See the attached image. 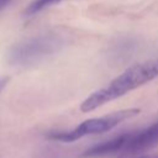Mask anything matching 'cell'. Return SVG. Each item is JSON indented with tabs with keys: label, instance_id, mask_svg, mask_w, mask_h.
Masks as SVG:
<instances>
[{
	"label": "cell",
	"instance_id": "cell-6",
	"mask_svg": "<svg viewBox=\"0 0 158 158\" xmlns=\"http://www.w3.org/2000/svg\"><path fill=\"white\" fill-rule=\"evenodd\" d=\"M59 1H63V0H33L27 6V9L25 10V15L26 16H33V15L38 14L40 11L44 10L46 7H48L53 4H57Z\"/></svg>",
	"mask_w": 158,
	"mask_h": 158
},
{
	"label": "cell",
	"instance_id": "cell-8",
	"mask_svg": "<svg viewBox=\"0 0 158 158\" xmlns=\"http://www.w3.org/2000/svg\"><path fill=\"white\" fill-rule=\"evenodd\" d=\"M10 2H11V0H0V11H2Z\"/></svg>",
	"mask_w": 158,
	"mask_h": 158
},
{
	"label": "cell",
	"instance_id": "cell-1",
	"mask_svg": "<svg viewBox=\"0 0 158 158\" xmlns=\"http://www.w3.org/2000/svg\"><path fill=\"white\" fill-rule=\"evenodd\" d=\"M158 77V57L131 65L107 85L89 95L80 105L83 112H90L122 95L147 84Z\"/></svg>",
	"mask_w": 158,
	"mask_h": 158
},
{
	"label": "cell",
	"instance_id": "cell-3",
	"mask_svg": "<svg viewBox=\"0 0 158 158\" xmlns=\"http://www.w3.org/2000/svg\"><path fill=\"white\" fill-rule=\"evenodd\" d=\"M137 114H139V109H137V107L120 110V111H116L112 114L104 115L101 117L85 120L70 131H52L47 135V137L49 139L64 142V143L74 142V141H78L79 138H81L84 136L107 132L111 128L120 125L121 122L136 116Z\"/></svg>",
	"mask_w": 158,
	"mask_h": 158
},
{
	"label": "cell",
	"instance_id": "cell-7",
	"mask_svg": "<svg viewBox=\"0 0 158 158\" xmlns=\"http://www.w3.org/2000/svg\"><path fill=\"white\" fill-rule=\"evenodd\" d=\"M7 83H9V77H2V78H0V91L6 86Z\"/></svg>",
	"mask_w": 158,
	"mask_h": 158
},
{
	"label": "cell",
	"instance_id": "cell-9",
	"mask_svg": "<svg viewBox=\"0 0 158 158\" xmlns=\"http://www.w3.org/2000/svg\"><path fill=\"white\" fill-rule=\"evenodd\" d=\"M138 158H158L157 156H142V157H138Z\"/></svg>",
	"mask_w": 158,
	"mask_h": 158
},
{
	"label": "cell",
	"instance_id": "cell-2",
	"mask_svg": "<svg viewBox=\"0 0 158 158\" xmlns=\"http://www.w3.org/2000/svg\"><path fill=\"white\" fill-rule=\"evenodd\" d=\"M67 38L58 31H46L12 44L7 52V62L14 67H31L59 53Z\"/></svg>",
	"mask_w": 158,
	"mask_h": 158
},
{
	"label": "cell",
	"instance_id": "cell-5",
	"mask_svg": "<svg viewBox=\"0 0 158 158\" xmlns=\"http://www.w3.org/2000/svg\"><path fill=\"white\" fill-rule=\"evenodd\" d=\"M127 138H128V132L118 135L107 141L100 142L98 144H94V146L86 148L80 154V157H83V158H101V157H107V156H114V154H121Z\"/></svg>",
	"mask_w": 158,
	"mask_h": 158
},
{
	"label": "cell",
	"instance_id": "cell-4",
	"mask_svg": "<svg viewBox=\"0 0 158 158\" xmlns=\"http://www.w3.org/2000/svg\"><path fill=\"white\" fill-rule=\"evenodd\" d=\"M156 144H158V121L143 130L128 132V138L120 156H132L149 149Z\"/></svg>",
	"mask_w": 158,
	"mask_h": 158
}]
</instances>
